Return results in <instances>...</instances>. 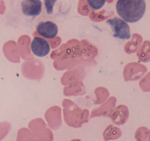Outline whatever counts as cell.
I'll return each mask as SVG.
<instances>
[{"label": "cell", "mask_w": 150, "mask_h": 141, "mask_svg": "<svg viewBox=\"0 0 150 141\" xmlns=\"http://www.w3.org/2000/svg\"><path fill=\"white\" fill-rule=\"evenodd\" d=\"M146 10L145 0H117L116 3L117 14L127 23L139 21L144 16Z\"/></svg>", "instance_id": "cell-1"}, {"label": "cell", "mask_w": 150, "mask_h": 141, "mask_svg": "<svg viewBox=\"0 0 150 141\" xmlns=\"http://www.w3.org/2000/svg\"><path fill=\"white\" fill-rule=\"evenodd\" d=\"M107 24L109 25L113 32V36L117 39L125 41L131 38L130 28L128 24L120 18L114 17L106 21Z\"/></svg>", "instance_id": "cell-2"}, {"label": "cell", "mask_w": 150, "mask_h": 141, "mask_svg": "<svg viewBox=\"0 0 150 141\" xmlns=\"http://www.w3.org/2000/svg\"><path fill=\"white\" fill-rule=\"evenodd\" d=\"M21 10L26 17L36 18L42 13V3L40 0H23L21 3Z\"/></svg>", "instance_id": "cell-3"}, {"label": "cell", "mask_w": 150, "mask_h": 141, "mask_svg": "<svg viewBox=\"0 0 150 141\" xmlns=\"http://www.w3.org/2000/svg\"><path fill=\"white\" fill-rule=\"evenodd\" d=\"M32 52L38 57H44L51 51V45L44 38L40 37H35L30 44Z\"/></svg>", "instance_id": "cell-4"}, {"label": "cell", "mask_w": 150, "mask_h": 141, "mask_svg": "<svg viewBox=\"0 0 150 141\" xmlns=\"http://www.w3.org/2000/svg\"><path fill=\"white\" fill-rule=\"evenodd\" d=\"M36 31L40 36L47 39H53L58 35V26L51 21H40L37 24Z\"/></svg>", "instance_id": "cell-5"}, {"label": "cell", "mask_w": 150, "mask_h": 141, "mask_svg": "<svg viewBox=\"0 0 150 141\" xmlns=\"http://www.w3.org/2000/svg\"><path fill=\"white\" fill-rule=\"evenodd\" d=\"M87 4L93 10H100L105 6L106 0H86Z\"/></svg>", "instance_id": "cell-6"}, {"label": "cell", "mask_w": 150, "mask_h": 141, "mask_svg": "<svg viewBox=\"0 0 150 141\" xmlns=\"http://www.w3.org/2000/svg\"><path fill=\"white\" fill-rule=\"evenodd\" d=\"M58 0H44V4H45V10H46L47 14L51 15L54 11V7L55 3Z\"/></svg>", "instance_id": "cell-7"}]
</instances>
